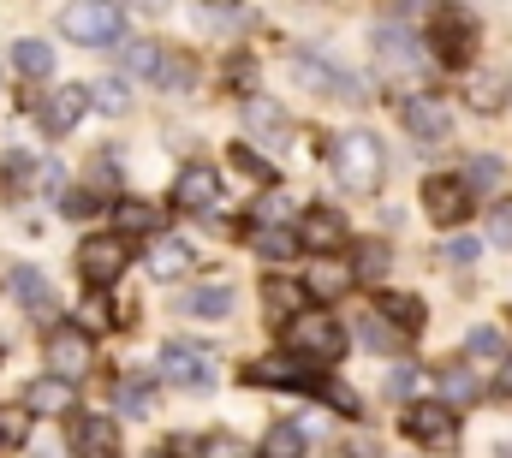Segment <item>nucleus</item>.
Returning <instances> with one entry per match:
<instances>
[{
  "label": "nucleus",
  "instance_id": "nucleus-1",
  "mask_svg": "<svg viewBox=\"0 0 512 458\" xmlns=\"http://www.w3.org/2000/svg\"><path fill=\"white\" fill-rule=\"evenodd\" d=\"M387 167V149L376 143V131H340L334 137V173L346 191H376Z\"/></svg>",
  "mask_w": 512,
  "mask_h": 458
},
{
  "label": "nucleus",
  "instance_id": "nucleus-2",
  "mask_svg": "<svg viewBox=\"0 0 512 458\" xmlns=\"http://www.w3.org/2000/svg\"><path fill=\"white\" fill-rule=\"evenodd\" d=\"M60 30H66L72 42H84V48H114V42L126 36V12L108 6V0H72V6L60 12Z\"/></svg>",
  "mask_w": 512,
  "mask_h": 458
},
{
  "label": "nucleus",
  "instance_id": "nucleus-3",
  "mask_svg": "<svg viewBox=\"0 0 512 458\" xmlns=\"http://www.w3.org/2000/svg\"><path fill=\"white\" fill-rule=\"evenodd\" d=\"M477 36H483V30H477V18H471V12H453V6H447V12H435V18H429V30H423L429 54H435L441 66H453V72H465V66H471Z\"/></svg>",
  "mask_w": 512,
  "mask_h": 458
},
{
  "label": "nucleus",
  "instance_id": "nucleus-4",
  "mask_svg": "<svg viewBox=\"0 0 512 458\" xmlns=\"http://www.w3.org/2000/svg\"><path fill=\"white\" fill-rule=\"evenodd\" d=\"M286 345L310 363H340L346 357V328L334 316H292L286 322Z\"/></svg>",
  "mask_w": 512,
  "mask_h": 458
},
{
  "label": "nucleus",
  "instance_id": "nucleus-5",
  "mask_svg": "<svg viewBox=\"0 0 512 458\" xmlns=\"http://www.w3.org/2000/svg\"><path fill=\"white\" fill-rule=\"evenodd\" d=\"M399 429L423 453H459V411H447V405H411Z\"/></svg>",
  "mask_w": 512,
  "mask_h": 458
},
{
  "label": "nucleus",
  "instance_id": "nucleus-6",
  "mask_svg": "<svg viewBox=\"0 0 512 458\" xmlns=\"http://www.w3.org/2000/svg\"><path fill=\"white\" fill-rule=\"evenodd\" d=\"M126 262H131V250H126L120 232H96V238L78 244V274L90 280V292H108V286L126 274Z\"/></svg>",
  "mask_w": 512,
  "mask_h": 458
},
{
  "label": "nucleus",
  "instance_id": "nucleus-7",
  "mask_svg": "<svg viewBox=\"0 0 512 458\" xmlns=\"http://www.w3.org/2000/svg\"><path fill=\"white\" fill-rule=\"evenodd\" d=\"M161 381L191 387V393L215 387V351L209 345H191V340H167L161 345Z\"/></svg>",
  "mask_w": 512,
  "mask_h": 458
},
{
  "label": "nucleus",
  "instance_id": "nucleus-8",
  "mask_svg": "<svg viewBox=\"0 0 512 458\" xmlns=\"http://www.w3.org/2000/svg\"><path fill=\"white\" fill-rule=\"evenodd\" d=\"M423 215H429L435 227L465 221V215H471V191H465V179H459V173H429V179H423Z\"/></svg>",
  "mask_w": 512,
  "mask_h": 458
},
{
  "label": "nucleus",
  "instance_id": "nucleus-9",
  "mask_svg": "<svg viewBox=\"0 0 512 458\" xmlns=\"http://www.w3.org/2000/svg\"><path fill=\"white\" fill-rule=\"evenodd\" d=\"M215 203H221V173L203 167V161H191V167L179 173V185H173V209H179V215H209Z\"/></svg>",
  "mask_w": 512,
  "mask_h": 458
},
{
  "label": "nucleus",
  "instance_id": "nucleus-10",
  "mask_svg": "<svg viewBox=\"0 0 512 458\" xmlns=\"http://www.w3.org/2000/svg\"><path fill=\"white\" fill-rule=\"evenodd\" d=\"M48 363H54V375H60V381H78V375L96 363V345H90L84 328H72V322H66V328H54V334H48Z\"/></svg>",
  "mask_w": 512,
  "mask_h": 458
},
{
  "label": "nucleus",
  "instance_id": "nucleus-11",
  "mask_svg": "<svg viewBox=\"0 0 512 458\" xmlns=\"http://www.w3.org/2000/svg\"><path fill=\"white\" fill-rule=\"evenodd\" d=\"M405 131H411L417 143H447V137H453V108H447L435 90H423V96L405 102Z\"/></svg>",
  "mask_w": 512,
  "mask_h": 458
},
{
  "label": "nucleus",
  "instance_id": "nucleus-12",
  "mask_svg": "<svg viewBox=\"0 0 512 458\" xmlns=\"http://www.w3.org/2000/svg\"><path fill=\"white\" fill-rule=\"evenodd\" d=\"M72 447L84 458H120V429H114V417L78 411V417H72Z\"/></svg>",
  "mask_w": 512,
  "mask_h": 458
},
{
  "label": "nucleus",
  "instance_id": "nucleus-13",
  "mask_svg": "<svg viewBox=\"0 0 512 458\" xmlns=\"http://www.w3.org/2000/svg\"><path fill=\"white\" fill-rule=\"evenodd\" d=\"M292 238L328 262V250H340V244H346V215H340V209H310V215L298 221V232H292Z\"/></svg>",
  "mask_w": 512,
  "mask_h": 458
},
{
  "label": "nucleus",
  "instance_id": "nucleus-14",
  "mask_svg": "<svg viewBox=\"0 0 512 458\" xmlns=\"http://www.w3.org/2000/svg\"><path fill=\"white\" fill-rule=\"evenodd\" d=\"M30 417H66V411H78V399H72V381H60V375H36L30 387H24V399H18Z\"/></svg>",
  "mask_w": 512,
  "mask_h": 458
},
{
  "label": "nucleus",
  "instance_id": "nucleus-15",
  "mask_svg": "<svg viewBox=\"0 0 512 458\" xmlns=\"http://www.w3.org/2000/svg\"><path fill=\"white\" fill-rule=\"evenodd\" d=\"M239 119L251 125V137H262V143H286V137H292V119H286V108H280L274 96H245Z\"/></svg>",
  "mask_w": 512,
  "mask_h": 458
},
{
  "label": "nucleus",
  "instance_id": "nucleus-16",
  "mask_svg": "<svg viewBox=\"0 0 512 458\" xmlns=\"http://www.w3.org/2000/svg\"><path fill=\"white\" fill-rule=\"evenodd\" d=\"M84 108H90V90H84V84H66V90H54V96L42 102V131L66 137V131L84 119Z\"/></svg>",
  "mask_w": 512,
  "mask_h": 458
},
{
  "label": "nucleus",
  "instance_id": "nucleus-17",
  "mask_svg": "<svg viewBox=\"0 0 512 458\" xmlns=\"http://www.w3.org/2000/svg\"><path fill=\"white\" fill-rule=\"evenodd\" d=\"M376 316H382L393 334H405V340H411V334H423V322H429L423 298H411V292H382V298H376Z\"/></svg>",
  "mask_w": 512,
  "mask_h": 458
},
{
  "label": "nucleus",
  "instance_id": "nucleus-18",
  "mask_svg": "<svg viewBox=\"0 0 512 458\" xmlns=\"http://www.w3.org/2000/svg\"><path fill=\"white\" fill-rule=\"evenodd\" d=\"M399 18H405V12H387L382 24H376V48H382L387 60H399V66H411V60L423 54V30H405Z\"/></svg>",
  "mask_w": 512,
  "mask_h": 458
},
{
  "label": "nucleus",
  "instance_id": "nucleus-19",
  "mask_svg": "<svg viewBox=\"0 0 512 458\" xmlns=\"http://www.w3.org/2000/svg\"><path fill=\"white\" fill-rule=\"evenodd\" d=\"M12 292H18V304H24L30 316H48V310H54V286H48L42 268H30V262L12 268Z\"/></svg>",
  "mask_w": 512,
  "mask_h": 458
},
{
  "label": "nucleus",
  "instance_id": "nucleus-20",
  "mask_svg": "<svg viewBox=\"0 0 512 458\" xmlns=\"http://www.w3.org/2000/svg\"><path fill=\"white\" fill-rule=\"evenodd\" d=\"M191 262H197V256H191L185 238H155V244H149V274H155V280H179Z\"/></svg>",
  "mask_w": 512,
  "mask_h": 458
},
{
  "label": "nucleus",
  "instance_id": "nucleus-21",
  "mask_svg": "<svg viewBox=\"0 0 512 458\" xmlns=\"http://www.w3.org/2000/svg\"><path fill=\"white\" fill-rule=\"evenodd\" d=\"M465 102H471L477 114H501V108H507V78H501V72H471V78H465Z\"/></svg>",
  "mask_w": 512,
  "mask_h": 458
},
{
  "label": "nucleus",
  "instance_id": "nucleus-22",
  "mask_svg": "<svg viewBox=\"0 0 512 458\" xmlns=\"http://www.w3.org/2000/svg\"><path fill=\"white\" fill-rule=\"evenodd\" d=\"M179 310L185 316H203V322H227L233 316V286H197V292H185Z\"/></svg>",
  "mask_w": 512,
  "mask_h": 458
},
{
  "label": "nucleus",
  "instance_id": "nucleus-23",
  "mask_svg": "<svg viewBox=\"0 0 512 458\" xmlns=\"http://www.w3.org/2000/svg\"><path fill=\"white\" fill-rule=\"evenodd\" d=\"M459 179H465V191H471V197H489V191H501L507 161H501V155H471V167H465Z\"/></svg>",
  "mask_w": 512,
  "mask_h": 458
},
{
  "label": "nucleus",
  "instance_id": "nucleus-24",
  "mask_svg": "<svg viewBox=\"0 0 512 458\" xmlns=\"http://www.w3.org/2000/svg\"><path fill=\"white\" fill-rule=\"evenodd\" d=\"M30 423H36V417H30L24 405H0V458H12L30 441Z\"/></svg>",
  "mask_w": 512,
  "mask_h": 458
},
{
  "label": "nucleus",
  "instance_id": "nucleus-25",
  "mask_svg": "<svg viewBox=\"0 0 512 458\" xmlns=\"http://www.w3.org/2000/svg\"><path fill=\"white\" fill-rule=\"evenodd\" d=\"M304 286H310V298H328V304H334V298L352 286V268H340V262H322V268H310V274H304Z\"/></svg>",
  "mask_w": 512,
  "mask_h": 458
},
{
  "label": "nucleus",
  "instance_id": "nucleus-26",
  "mask_svg": "<svg viewBox=\"0 0 512 458\" xmlns=\"http://www.w3.org/2000/svg\"><path fill=\"white\" fill-rule=\"evenodd\" d=\"M114 405H120L126 417H149V411H155V387H149L143 375H126V381L114 387Z\"/></svg>",
  "mask_w": 512,
  "mask_h": 458
},
{
  "label": "nucleus",
  "instance_id": "nucleus-27",
  "mask_svg": "<svg viewBox=\"0 0 512 458\" xmlns=\"http://www.w3.org/2000/svg\"><path fill=\"white\" fill-rule=\"evenodd\" d=\"M12 66H18L24 78H48V72H54V48L30 36V42H18V48H12Z\"/></svg>",
  "mask_w": 512,
  "mask_h": 458
},
{
  "label": "nucleus",
  "instance_id": "nucleus-28",
  "mask_svg": "<svg viewBox=\"0 0 512 458\" xmlns=\"http://www.w3.org/2000/svg\"><path fill=\"white\" fill-rule=\"evenodd\" d=\"M387 262H393V250H387V244H376V238H370V244H358V250H352V280H382Z\"/></svg>",
  "mask_w": 512,
  "mask_h": 458
},
{
  "label": "nucleus",
  "instance_id": "nucleus-29",
  "mask_svg": "<svg viewBox=\"0 0 512 458\" xmlns=\"http://www.w3.org/2000/svg\"><path fill=\"white\" fill-rule=\"evenodd\" d=\"M155 84H161V90H191V84H197V60H191V54H161Z\"/></svg>",
  "mask_w": 512,
  "mask_h": 458
},
{
  "label": "nucleus",
  "instance_id": "nucleus-30",
  "mask_svg": "<svg viewBox=\"0 0 512 458\" xmlns=\"http://www.w3.org/2000/svg\"><path fill=\"white\" fill-rule=\"evenodd\" d=\"M262 458H304V429L298 423H274L268 441H262Z\"/></svg>",
  "mask_w": 512,
  "mask_h": 458
},
{
  "label": "nucleus",
  "instance_id": "nucleus-31",
  "mask_svg": "<svg viewBox=\"0 0 512 458\" xmlns=\"http://www.w3.org/2000/svg\"><path fill=\"white\" fill-rule=\"evenodd\" d=\"M161 42H126V78H155L161 72Z\"/></svg>",
  "mask_w": 512,
  "mask_h": 458
},
{
  "label": "nucleus",
  "instance_id": "nucleus-32",
  "mask_svg": "<svg viewBox=\"0 0 512 458\" xmlns=\"http://www.w3.org/2000/svg\"><path fill=\"white\" fill-rule=\"evenodd\" d=\"M90 102H96L102 114H126V108H131L126 78H96V84H90Z\"/></svg>",
  "mask_w": 512,
  "mask_h": 458
},
{
  "label": "nucleus",
  "instance_id": "nucleus-33",
  "mask_svg": "<svg viewBox=\"0 0 512 458\" xmlns=\"http://www.w3.org/2000/svg\"><path fill=\"white\" fill-rule=\"evenodd\" d=\"M262 310H268L274 322H280V316H292V310H298V286H286V280H274V274H268V280H262Z\"/></svg>",
  "mask_w": 512,
  "mask_h": 458
},
{
  "label": "nucleus",
  "instance_id": "nucleus-34",
  "mask_svg": "<svg viewBox=\"0 0 512 458\" xmlns=\"http://www.w3.org/2000/svg\"><path fill=\"white\" fill-rule=\"evenodd\" d=\"M227 161H233V167H239L245 179H256V185H274V167H268V161L256 155L251 143H233V149H227Z\"/></svg>",
  "mask_w": 512,
  "mask_h": 458
},
{
  "label": "nucleus",
  "instance_id": "nucleus-35",
  "mask_svg": "<svg viewBox=\"0 0 512 458\" xmlns=\"http://www.w3.org/2000/svg\"><path fill=\"white\" fill-rule=\"evenodd\" d=\"M78 316H84V322H78L84 334H102V328H114V322H120V316H114V304H108V292H90Z\"/></svg>",
  "mask_w": 512,
  "mask_h": 458
},
{
  "label": "nucleus",
  "instance_id": "nucleus-36",
  "mask_svg": "<svg viewBox=\"0 0 512 458\" xmlns=\"http://www.w3.org/2000/svg\"><path fill=\"white\" fill-rule=\"evenodd\" d=\"M441 393H447V411L453 405H471L477 399V375L471 369H441Z\"/></svg>",
  "mask_w": 512,
  "mask_h": 458
},
{
  "label": "nucleus",
  "instance_id": "nucleus-37",
  "mask_svg": "<svg viewBox=\"0 0 512 458\" xmlns=\"http://www.w3.org/2000/svg\"><path fill=\"white\" fill-rule=\"evenodd\" d=\"M316 399H328V405H340V417H364V405H358V393H352L346 381H334V375H322V381H316Z\"/></svg>",
  "mask_w": 512,
  "mask_h": 458
},
{
  "label": "nucleus",
  "instance_id": "nucleus-38",
  "mask_svg": "<svg viewBox=\"0 0 512 458\" xmlns=\"http://www.w3.org/2000/svg\"><path fill=\"white\" fill-rule=\"evenodd\" d=\"M358 340L370 345V351H399V345H405V334H393L382 316L370 310V316H364V328H358Z\"/></svg>",
  "mask_w": 512,
  "mask_h": 458
},
{
  "label": "nucleus",
  "instance_id": "nucleus-39",
  "mask_svg": "<svg viewBox=\"0 0 512 458\" xmlns=\"http://www.w3.org/2000/svg\"><path fill=\"white\" fill-rule=\"evenodd\" d=\"M6 185L12 191H30V185H42V161H30V155H6Z\"/></svg>",
  "mask_w": 512,
  "mask_h": 458
},
{
  "label": "nucleus",
  "instance_id": "nucleus-40",
  "mask_svg": "<svg viewBox=\"0 0 512 458\" xmlns=\"http://www.w3.org/2000/svg\"><path fill=\"white\" fill-rule=\"evenodd\" d=\"M477 256H483V244H477V238H465V232L441 244V262H447V268H477Z\"/></svg>",
  "mask_w": 512,
  "mask_h": 458
},
{
  "label": "nucleus",
  "instance_id": "nucleus-41",
  "mask_svg": "<svg viewBox=\"0 0 512 458\" xmlns=\"http://www.w3.org/2000/svg\"><path fill=\"white\" fill-rule=\"evenodd\" d=\"M465 351L471 357H507V334L501 328H471L465 334Z\"/></svg>",
  "mask_w": 512,
  "mask_h": 458
},
{
  "label": "nucleus",
  "instance_id": "nucleus-42",
  "mask_svg": "<svg viewBox=\"0 0 512 458\" xmlns=\"http://www.w3.org/2000/svg\"><path fill=\"white\" fill-rule=\"evenodd\" d=\"M114 221H120V232H155L161 215H155L149 203H120V209H114Z\"/></svg>",
  "mask_w": 512,
  "mask_h": 458
},
{
  "label": "nucleus",
  "instance_id": "nucleus-43",
  "mask_svg": "<svg viewBox=\"0 0 512 458\" xmlns=\"http://www.w3.org/2000/svg\"><path fill=\"white\" fill-rule=\"evenodd\" d=\"M489 238H495L501 250H512V197L507 203H495V215H489Z\"/></svg>",
  "mask_w": 512,
  "mask_h": 458
},
{
  "label": "nucleus",
  "instance_id": "nucleus-44",
  "mask_svg": "<svg viewBox=\"0 0 512 458\" xmlns=\"http://www.w3.org/2000/svg\"><path fill=\"white\" fill-rule=\"evenodd\" d=\"M251 238H256V250H262V256H286V250L298 244L286 227H280V232H251Z\"/></svg>",
  "mask_w": 512,
  "mask_h": 458
},
{
  "label": "nucleus",
  "instance_id": "nucleus-45",
  "mask_svg": "<svg viewBox=\"0 0 512 458\" xmlns=\"http://www.w3.org/2000/svg\"><path fill=\"white\" fill-rule=\"evenodd\" d=\"M60 209L84 221V215H96V191H66V197H60Z\"/></svg>",
  "mask_w": 512,
  "mask_h": 458
},
{
  "label": "nucleus",
  "instance_id": "nucleus-46",
  "mask_svg": "<svg viewBox=\"0 0 512 458\" xmlns=\"http://www.w3.org/2000/svg\"><path fill=\"white\" fill-rule=\"evenodd\" d=\"M411 387H417V369H411V363H399V369H387V393H393V399H405Z\"/></svg>",
  "mask_w": 512,
  "mask_h": 458
},
{
  "label": "nucleus",
  "instance_id": "nucleus-47",
  "mask_svg": "<svg viewBox=\"0 0 512 458\" xmlns=\"http://www.w3.org/2000/svg\"><path fill=\"white\" fill-rule=\"evenodd\" d=\"M251 54H233V60H227V84H239V90H251Z\"/></svg>",
  "mask_w": 512,
  "mask_h": 458
},
{
  "label": "nucleus",
  "instance_id": "nucleus-48",
  "mask_svg": "<svg viewBox=\"0 0 512 458\" xmlns=\"http://www.w3.org/2000/svg\"><path fill=\"white\" fill-rule=\"evenodd\" d=\"M197 447H203L209 458H245V447H239V441H227V435H215V441H197Z\"/></svg>",
  "mask_w": 512,
  "mask_h": 458
},
{
  "label": "nucleus",
  "instance_id": "nucleus-49",
  "mask_svg": "<svg viewBox=\"0 0 512 458\" xmlns=\"http://www.w3.org/2000/svg\"><path fill=\"white\" fill-rule=\"evenodd\" d=\"M203 18H209V24H239L245 12H239V6H203Z\"/></svg>",
  "mask_w": 512,
  "mask_h": 458
},
{
  "label": "nucleus",
  "instance_id": "nucleus-50",
  "mask_svg": "<svg viewBox=\"0 0 512 458\" xmlns=\"http://www.w3.org/2000/svg\"><path fill=\"white\" fill-rule=\"evenodd\" d=\"M495 393H501V399H512V357L501 363V375H495Z\"/></svg>",
  "mask_w": 512,
  "mask_h": 458
},
{
  "label": "nucleus",
  "instance_id": "nucleus-51",
  "mask_svg": "<svg viewBox=\"0 0 512 458\" xmlns=\"http://www.w3.org/2000/svg\"><path fill=\"white\" fill-rule=\"evenodd\" d=\"M346 458H370V453H346Z\"/></svg>",
  "mask_w": 512,
  "mask_h": 458
}]
</instances>
